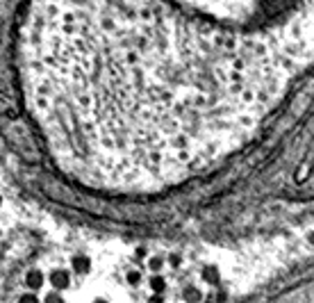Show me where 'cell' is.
Wrapping results in <instances>:
<instances>
[{"label":"cell","mask_w":314,"mask_h":303,"mask_svg":"<svg viewBox=\"0 0 314 303\" xmlns=\"http://www.w3.org/2000/svg\"><path fill=\"white\" fill-rule=\"evenodd\" d=\"M314 21L162 2H0V167L73 223L164 199L264 126Z\"/></svg>","instance_id":"1"},{"label":"cell","mask_w":314,"mask_h":303,"mask_svg":"<svg viewBox=\"0 0 314 303\" xmlns=\"http://www.w3.org/2000/svg\"><path fill=\"white\" fill-rule=\"evenodd\" d=\"M50 283H52V287H55V292H64V289L71 287V274H68L66 269H60V271L50 274Z\"/></svg>","instance_id":"2"},{"label":"cell","mask_w":314,"mask_h":303,"mask_svg":"<svg viewBox=\"0 0 314 303\" xmlns=\"http://www.w3.org/2000/svg\"><path fill=\"white\" fill-rule=\"evenodd\" d=\"M25 285L30 289H41L44 287V274L41 271H30V274L25 276Z\"/></svg>","instance_id":"3"},{"label":"cell","mask_w":314,"mask_h":303,"mask_svg":"<svg viewBox=\"0 0 314 303\" xmlns=\"http://www.w3.org/2000/svg\"><path fill=\"white\" fill-rule=\"evenodd\" d=\"M71 265H73L75 274H87L89 271V258H84V255H75Z\"/></svg>","instance_id":"4"},{"label":"cell","mask_w":314,"mask_h":303,"mask_svg":"<svg viewBox=\"0 0 314 303\" xmlns=\"http://www.w3.org/2000/svg\"><path fill=\"white\" fill-rule=\"evenodd\" d=\"M18 303H41V299H39L34 292H23L21 299H18Z\"/></svg>","instance_id":"5"},{"label":"cell","mask_w":314,"mask_h":303,"mask_svg":"<svg viewBox=\"0 0 314 303\" xmlns=\"http://www.w3.org/2000/svg\"><path fill=\"white\" fill-rule=\"evenodd\" d=\"M41 303H64V301H62L60 292H48V294L44 296V301H41Z\"/></svg>","instance_id":"6"},{"label":"cell","mask_w":314,"mask_h":303,"mask_svg":"<svg viewBox=\"0 0 314 303\" xmlns=\"http://www.w3.org/2000/svg\"><path fill=\"white\" fill-rule=\"evenodd\" d=\"M0 205H2V196H0Z\"/></svg>","instance_id":"7"}]
</instances>
